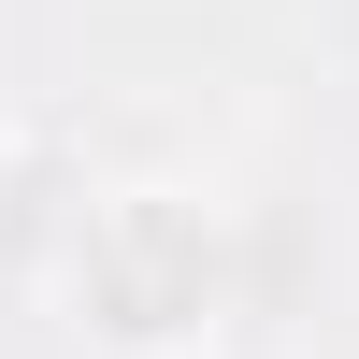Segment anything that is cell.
Returning <instances> with one entry per match:
<instances>
[{
	"label": "cell",
	"mask_w": 359,
	"mask_h": 359,
	"mask_svg": "<svg viewBox=\"0 0 359 359\" xmlns=\"http://www.w3.org/2000/svg\"><path fill=\"white\" fill-rule=\"evenodd\" d=\"M57 302L86 345L115 359H172L230 316V230L187 187H101L72 201V245H57Z\"/></svg>",
	"instance_id": "6da1fadb"
},
{
	"label": "cell",
	"mask_w": 359,
	"mask_h": 359,
	"mask_svg": "<svg viewBox=\"0 0 359 359\" xmlns=\"http://www.w3.org/2000/svg\"><path fill=\"white\" fill-rule=\"evenodd\" d=\"M0 158H15V144H0Z\"/></svg>",
	"instance_id": "7a4b0ae2"
}]
</instances>
